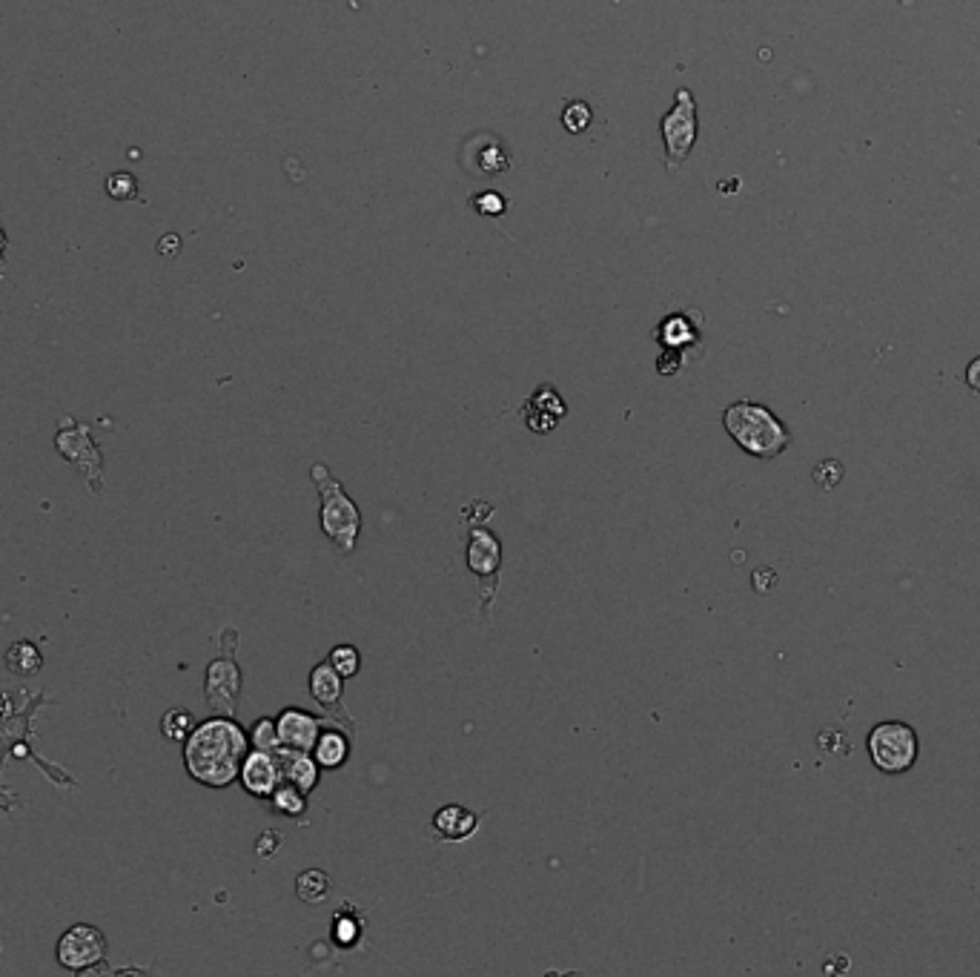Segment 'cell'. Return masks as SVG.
<instances>
[{
	"label": "cell",
	"instance_id": "obj_1",
	"mask_svg": "<svg viewBox=\"0 0 980 977\" xmlns=\"http://www.w3.org/2000/svg\"><path fill=\"white\" fill-rule=\"evenodd\" d=\"M250 751V737L230 717L195 725L184 740V765L195 783L207 788L233 786Z\"/></svg>",
	"mask_w": 980,
	"mask_h": 977
},
{
	"label": "cell",
	"instance_id": "obj_2",
	"mask_svg": "<svg viewBox=\"0 0 980 977\" xmlns=\"http://www.w3.org/2000/svg\"><path fill=\"white\" fill-rule=\"evenodd\" d=\"M723 425L728 436L757 459H774L791 445L789 427L766 404L734 402L731 407H725Z\"/></svg>",
	"mask_w": 980,
	"mask_h": 977
},
{
	"label": "cell",
	"instance_id": "obj_3",
	"mask_svg": "<svg viewBox=\"0 0 980 977\" xmlns=\"http://www.w3.org/2000/svg\"><path fill=\"white\" fill-rule=\"evenodd\" d=\"M313 482L321 496V531L341 553H353L362 533V513L356 502L327 465H313Z\"/></svg>",
	"mask_w": 980,
	"mask_h": 977
},
{
	"label": "cell",
	"instance_id": "obj_4",
	"mask_svg": "<svg viewBox=\"0 0 980 977\" xmlns=\"http://www.w3.org/2000/svg\"><path fill=\"white\" fill-rule=\"evenodd\" d=\"M869 757L883 774H903L917 760V734L906 723H880L869 731Z\"/></svg>",
	"mask_w": 980,
	"mask_h": 977
},
{
	"label": "cell",
	"instance_id": "obj_5",
	"mask_svg": "<svg viewBox=\"0 0 980 977\" xmlns=\"http://www.w3.org/2000/svg\"><path fill=\"white\" fill-rule=\"evenodd\" d=\"M662 138H665V161L668 170H682L685 158L697 144V101L688 89H680L674 107L662 118Z\"/></svg>",
	"mask_w": 980,
	"mask_h": 977
},
{
	"label": "cell",
	"instance_id": "obj_6",
	"mask_svg": "<svg viewBox=\"0 0 980 977\" xmlns=\"http://www.w3.org/2000/svg\"><path fill=\"white\" fill-rule=\"evenodd\" d=\"M107 957V940L95 926H72L61 940H58V963L69 972H84L92 969Z\"/></svg>",
	"mask_w": 980,
	"mask_h": 977
},
{
	"label": "cell",
	"instance_id": "obj_7",
	"mask_svg": "<svg viewBox=\"0 0 980 977\" xmlns=\"http://www.w3.org/2000/svg\"><path fill=\"white\" fill-rule=\"evenodd\" d=\"M238 780H241V786L247 788L253 797L270 800L276 794V788L284 783V771H281V763H278V757L273 751L253 748V751H247V757L241 763Z\"/></svg>",
	"mask_w": 980,
	"mask_h": 977
},
{
	"label": "cell",
	"instance_id": "obj_8",
	"mask_svg": "<svg viewBox=\"0 0 980 977\" xmlns=\"http://www.w3.org/2000/svg\"><path fill=\"white\" fill-rule=\"evenodd\" d=\"M462 161H465V170L479 178H488V175L493 178V175L511 170V158H508L505 147L499 144L496 135H488V132H479L470 138L462 152Z\"/></svg>",
	"mask_w": 980,
	"mask_h": 977
},
{
	"label": "cell",
	"instance_id": "obj_9",
	"mask_svg": "<svg viewBox=\"0 0 980 977\" xmlns=\"http://www.w3.org/2000/svg\"><path fill=\"white\" fill-rule=\"evenodd\" d=\"M241 691V671L230 659V651L224 654V659H215L213 665L207 668V700L215 711L221 714H233L235 700Z\"/></svg>",
	"mask_w": 980,
	"mask_h": 977
},
{
	"label": "cell",
	"instance_id": "obj_10",
	"mask_svg": "<svg viewBox=\"0 0 980 977\" xmlns=\"http://www.w3.org/2000/svg\"><path fill=\"white\" fill-rule=\"evenodd\" d=\"M324 725H327L324 720L313 717V714H307V711H301V708H284L276 720L278 740H281L284 748L313 751Z\"/></svg>",
	"mask_w": 980,
	"mask_h": 977
},
{
	"label": "cell",
	"instance_id": "obj_11",
	"mask_svg": "<svg viewBox=\"0 0 980 977\" xmlns=\"http://www.w3.org/2000/svg\"><path fill=\"white\" fill-rule=\"evenodd\" d=\"M499 562H502V545H499L496 533L485 531V528H473L468 545V568L482 579V585L490 582V591H493L496 576H499Z\"/></svg>",
	"mask_w": 980,
	"mask_h": 977
},
{
	"label": "cell",
	"instance_id": "obj_12",
	"mask_svg": "<svg viewBox=\"0 0 980 977\" xmlns=\"http://www.w3.org/2000/svg\"><path fill=\"white\" fill-rule=\"evenodd\" d=\"M310 694H313V700L319 702L324 711L339 714L341 720L347 723V728L353 731V720H350V717L344 714V708H341L344 677H341L339 671L330 665V659H327V662H319V665L313 668V674H310Z\"/></svg>",
	"mask_w": 980,
	"mask_h": 977
},
{
	"label": "cell",
	"instance_id": "obj_13",
	"mask_svg": "<svg viewBox=\"0 0 980 977\" xmlns=\"http://www.w3.org/2000/svg\"><path fill=\"white\" fill-rule=\"evenodd\" d=\"M276 757L281 763V771H284V783H293L304 794H310L313 788L319 786V763H316V757H310V751H296V748L281 745Z\"/></svg>",
	"mask_w": 980,
	"mask_h": 977
},
{
	"label": "cell",
	"instance_id": "obj_14",
	"mask_svg": "<svg viewBox=\"0 0 980 977\" xmlns=\"http://www.w3.org/2000/svg\"><path fill=\"white\" fill-rule=\"evenodd\" d=\"M479 829V817L462 806H445L433 814V834L448 843H462Z\"/></svg>",
	"mask_w": 980,
	"mask_h": 977
},
{
	"label": "cell",
	"instance_id": "obj_15",
	"mask_svg": "<svg viewBox=\"0 0 980 977\" xmlns=\"http://www.w3.org/2000/svg\"><path fill=\"white\" fill-rule=\"evenodd\" d=\"M313 757L324 768H339V765L347 763V757H350V740H347V734H341L339 728H333V723H330V728H321L316 748H313Z\"/></svg>",
	"mask_w": 980,
	"mask_h": 977
},
{
	"label": "cell",
	"instance_id": "obj_16",
	"mask_svg": "<svg viewBox=\"0 0 980 977\" xmlns=\"http://www.w3.org/2000/svg\"><path fill=\"white\" fill-rule=\"evenodd\" d=\"M330 889H333V883L321 869H307L296 877V894L301 903H321L330 897Z\"/></svg>",
	"mask_w": 980,
	"mask_h": 977
},
{
	"label": "cell",
	"instance_id": "obj_17",
	"mask_svg": "<svg viewBox=\"0 0 980 977\" xmlns=\"http://www.w3.org/2000/svg\"><path fill=\"white\" fill-rule=\"evenodd\" d=\"M270 800H273V808H278L281 814H287V817H293V820H301V814L307 811V797H304V791L293 786V783H281Z\"/></svg>",
	"mask_w": 980,
	"mask_h": 977
},
{
	"label": "cell",
	"instance_id": "obj_18",
	"mask_svg": "<svg viewBox=\"0 0 980 977\" xmlns=\"http://www.w3.org/2000/svg\"><path fill=\"white\" fill-rule=\"evenodd\" d=\"M192 728H195V723H192L190 711H181V708H172L170 714H164V720H161L164 737L167 740H178V743L190 737Z\"/></svg>",
	"mask_w": 980,
	"mask_h": 977
},
{
	"label": "cell",
	"instance_id": "obj_19",
	"mask_svg": "<svg viewBox=\"0 0 980 977\" xmlns=\"http://www.w3.org/2000/svg\"><path fill=\"white\" fill-rule=\"evenodd\" d=\"M327 659H330V665L339 671L344 680L356 677V674H359V665H362V659H359V651H356L353 645H336V648L330 651V657Z\"/></svg>",
	"mask_w": 980,
	"mask_h": 977
},
{
	"label": "cell",
	"instance_id": "obj_20",
	"mask_svg": "<svg viewBox=\"0 0 980 977\" xmlns=\"http://www.w3.org/2000/svg\"><path fill=\"white\" fill-rule=\"evenodd\" d=\"M250 740H253V745H256V748H261V751H273V754H276L278 748H281L276 720H270V717L258 720V723L253 725V734H250Z\"/></svg>",
	"mask_w": 980,
	"mask_h": 977
},
{
	"label": "cell",
	"instance_id": "obj_21",
	"mask_svg": "<svg viewBox=\"0 0 980 977\" xmlns=\"http://www.w3.org/2000/svg\"><path fill=\"white\" fill-rule=\"evenodd\" d=\"M562 124H565L568 132L579 135L582 129H588V124H591V107H588L585 101H571V104H565V109H562Z\"/></svg>",
	"mask_w": 980,
	"mask_h": 977
},
{
	"label": "cell",
	"instance_id": "obj_22",
	"mask_svg": "<svg viewBox=\"0 0 980 977\" xmlns=\"http://www.w3.org/2000/svg\"><path fill=\"white\" fill-rule=\"evenodd\" d=\"M814 482L820 485L823 490L837 488L843 482V465L837 459H826L814 468Z\"/></svg>",
	"mask_w": 980,
	"mask_h": 977
},
{
	"label": "cell",
	"instance_id": "obj_23",
	"mask_svg": "<svg viewBox=\"0 0 980 977\" xmlns=\"http://www.w3.org/2000/svg\"><path fill=\"white\" fill-rule=\"evenodd\" d=\"M135 187H138V181H135L129 172H115V175H109L107 178V192L112 195V198H121V201L132 198V195H135Z\"/></svg>",
	"mask_w": 980,
	"mask_h": 977
},
{
	"label": "cell",
	"instance_id": "obj_24",
	"mask_svg": "<svg viewBox=\"0 0 980 977\" xmlns=\"http://www.w3.org/2000/svg\"><path fill=\"white\" fill-rule=\"evenodd\" d=\"M473 207L479 210L482 215H502L505 213V198L499 192H482L473 198Z\"/></svg>",
	"mask_w": 980,
	"mask_h": 977
},
{
	"label": "cell",
	"instance_id": "obj_25",
	"mask_svg": "<svg viewBox=\"0 0 980 977\" xmlns=\"http://www.w3.org/2000/svg\"><path fill=\"white\" fill-rule=\"evenodd\" d=\"M281 831H276V829H270V831H264L261 837H258V843H256V854L258 857H264V860H270V857H276V851L281 849Z\"/></svg>",
	"mask_w": 980,
	"mask_h": 977
},
{
	"label": "cell",
	"instance_id": "obj_26",
	"mask_svg": "<svg viewBox=\"0 0 980 977\" xmlns=\"http://www.w3.org/2000/svg\"><path fill=\"white\" fill-rule=\"evenodd\" d=\"M820 745H826V751H831V754H849V751H852L849 737H843L840 731H826V734H820Z\"/></svg>",
	"mask_w": 980,
	"mask_h": 977
},
{
	"label": "cell",
	"instance_id": "obj_27",
	"mask_svg": "<svg viewBox=\"0 0 980 977\" xmlns=\"http://www.w3.org/2000/svg\"><path fill=\"white\" fill-rule=\"evenodd\" d=\"M777 585V574L771 571V568H760L757 574H754V588L760 591V594H766V591H771Z\"/></svg>",
	"mask_w": 980,
	"mask_h": 977
},
{
	"label": "cell",
	"instance_id": "obj_28",
	"mask_svg": "<svg viewBox=\"0 0 980 977\" xmlns=\"http://www.w3.org/2000/svg\"><path fill=\"white\" fill-rule=\"evenodd\" d=\"M966 384H969L975 393H980V356L966 367Z\"/></svg>",
	"mask_w": 980,
	"mask_h": 977
},
{
	"label": "cell",
	"instance_id": "obj_29",
	"mask_svg": "<svg viewBox=\"0 0 980 977\" xmlns=\"http://www.w3.org/2000/svg\"><path fill=\"white\" fill-rule=\"evenodd\" d=\"M178 244H181V241H178L175 235H167V238H164V241L158 244V250H161V253L167 255V258H172V255H175V250H178Z\"/></svg>",
	"mask_w": 980,
	"mask_h": 977
}]
</instances>
